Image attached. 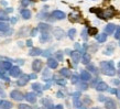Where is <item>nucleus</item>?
Returning a JSON list of instances; mask_svg holds the SVG:
<instances>
[{
  "label": "nucleus",
  "instance_id": "obj_18",
  "mask_svg": "<svg viewBox=\"0 0 120 109\" xmlns=\"http://www.w3.org/2000/svg\"><path fill=\"white\" fill-rule=\"evenodd\" d=\"M31 56H35V55H40V54H42V50L41 49H39V47H33L32 50L30 51V53H29Z\"/></svg>",
  "mask_w": 120,
  "mask_h": 109
},
{
  "label": "nucleus",
  "instance_id": "obj_26",
  "mask_svg": "<svg viewBox=\"0 0 120 109\" xmlns=\"http://www.w3.org/2000/svg\"><path fill=\"white\" fill-rule=\"evenodd\" d=\"M69 20H71L72 22L79 21V20H80V17L78 15H74V13H72V15H69Z\"/></svg>",
  "mask_w": 120,
  "mask_h": 109
},
{
  "label": "nucleus",
  "instance_id": "obj_25",
  "mask_svg": "<svg viewBox=\"0 0 120 109\" xmlns=\"http://www.w3.org/2000/svg\"><path fill=\"white\" fill-rule=\"evenodd\" d=\"M40 40H41V42H46V41H49L50 40V35H49V33L43 32L42 33V35H41V38H40Z\"/></svg>",
  "mask_w": 120,
  "mask_h": 109
},
{
  "label": "nucleus",
  "instance_id": "obj_50",
  "mask_svg": "<svg viewBox=\"0 0 120 109\" xmlns=\"http://www.w3.org/2000/svg\"><path fill=\"white\" fill-rule=\"evenodd\" d=\"M30 78H31V79H34V78H37V75H35V74H31V75H30Z\"/></svg>",
  "mask_w": 120,
  "mask_h": 109
},
{
  "label": "nucleus",
  "instance_id": "obj_56",
  "mask_svg": "<svg viewBox=\"0 0 120 109\" xmlns=\"http://www.w3.org/2000/svg\"><path fill=\"white\" fill-rule=\"evenodd\" d=\"M118 66H120V63H119V64H118Z\"/></svg>",
  "mask_w": 120,
  "mask_h": 109
},
{
  "label": "nucleus",
  "instance_id": "obj_1",
  "mask_svg": "<svg viewBox=\"0 0 120 109\" xmlns=\"http://www.w3.org/2000/svg\"><path fill=\"white\" fill-rule=\"evenodd\" d=\"M100 68H101V72L105 75H108V76H113L116 74V69L113 67L112 62H101L100 63Z\"/></svg>",
  "mask_w": 120,
  "mask_h": 109
},
{
  "label": "nucleus",
  "instance_id": "obj_42",
  "mask_svg": "<svg viewBox=\"0 0 120 109\" xmlns=\"http://www.w3.org/2000/svg\"><path fill=\"white\" fill-rule=\"evenodd\" d=\"M79 96H80V93L79 91H76V93H74L73 94V98H78Z\"/></svg>",
  "mask_w": 120,
  "mask_h": 109
},
{
  "label": "nucleus",
  "instance_id": "obj_45",
  "mask_svg": "<svg viewBox=\"0 0 120 109\" xmlns=\"http://www.w3.org/2000/svg\"><path fill=\"white\" fill-rule=\"evenodd\" d=\"M98 100L99 101H104V100H105V97H104L102 95H100V96L98 97Z\"/></svg>",
  "mask_w": 120,
  "mask_h": 109
},
{
  "label": "nucleus",
  "instance_id": "obj_58",
  "mask_svg": "<svg viewBox=\"0 0 120 109\" xmlns=\"http://www.w3.org/2000/svg\"><path fill=\"white\" fill-rule=\"evenodd\" d=\"M119 45H120V43H119Z\"/></svg>",
  "mask_w": 120,
  "mask_h": 109
},
{
  "label": "nucleus",
  "instance_id": "obj_5",
  "mask_svg": "<svg viewBox=\"0 0 120 109\" xmlns=\"http://www.w3.org/2000/svg\"><path fill=\"white\" fill-rule=\"evenodd\" d=\"M64 31H63L62 29H60V28H55L54 29V36L57 39V40H61V39H63L64 38Z\"/></svg>",
  "mask_w": 120,
  "mask_h": 109
},
{
  "label": "nucleus",
  "instance_id": "obj_57",
  "mask_svg": "<svg viewBox=\"0 0 120 109\" xmlns=\"http://www.w3.org/2000/svg\"><path fill=\"white\" fill-rule=\"evenodd\" d=\"M0 109H4V108H0Z\"/></svg>",
  "mask_w": 120,
  "mask_h": 109
},
{
  "label": "nucleus",
  "instance_id": "obj_30",
  "mask_svg": "<svg viewBox=\"0 0 120 109\" xmlns=\"http://www.w3.org/2000/svg\"><path fill=\"white\" fill-rule=\"evenodd\" d=\"M32 88L34 89V90H37V91H39V93H41V90H42V88H41V85L40 84H33L32 85Z\"/></svg>",
  "mask_w": 120,
  "mask_h": 109
},
{
  "label": "nucleus",
  "instance_id": "obj_35",
  "mask_svg": "<svg viewBox=\"0 0 120 109\" xmlns=\"http://www.w3.org/2000/svg\"><path fill=\"white\" fill-rule=\"evenodd\" d=\"M79 88L82 89V90H86L88 88V85L86 83H82V84H79Z\"/></svg>",
  "mask_w": 120,
  "mask_h": 109
},
{
  "label": "nucleus",
  "instance_id": "obj_13",
  "mask_svg": "<svg viewBox=\"0 0 120 109\" xmlns=\"http://www.w3.org/2000/svg\"><path fill=\"white\" fill-rule=\"evenodd\" d=\"M96 89L99 91H104V90H107L108 89V85L104 82H99L97 85H96Z\"/></svg>",
  "mask_w": 120,
  "mask_h": 109
},
{
  "label": "nucleus",
  "instance_id": "obj_12",
  "mask_svg": "<svg viewBox=\"0 0 120 109\" xmlns=\"http://www.w3.org/2000/svg\"><path fill=\"white\" fill-rule=\"evenodd\" d=\"M80 78H82L84 82H87V80H89L91 78L90 73L87 72V71H82V73H80Z\"/></svg>",
  "mask_w": 120,
  "mask_h": 109
},
{
  "label": "nucleus",
  "instance_id": "obj_46",
  "mask_svg": "<svg viewBox=\"0 0 120 109\" xmlns=\"http://www.w3.org/2000/svg\"><path fill=\"white\" fill-rule=\"evenodd\" d=\"M63 96H64V95H63L62 91H57V97H60V98H62Z\"/></svg>",
  "mask_w": 120,
  "mask_h": 109
},
{
  "label": "nucleus",
  "instance_id": "obj_20",
  "mask_svg": "<svg viewBox=\"0 0 120 109\" xmlns=\"http://www.w3.org/2000/svg\"><path fill=\"white\" fill-rule=\"evenodd\" d=\"M21 15L23 17V19H30L31 18V11L28 9H24L21 11Z\"/></svg>",
  "mask_w": 120,
  "mask_h": 109
},
{
  "label": "nucleus",
  "instance_id": "obj_48",
  "mask_svg": "<svg viewBox=\"0 0 120 109\" xmlns=\"http://www.w3.org/2000/svg\"><path fill=\"white\" fill-rule=\"evenodd\" d=\"M42 55H43V56H49V55H50V52H49V51H45L44 53H42Z\"/></svg>",
  "mask_w": 120,
  "mask_h": 109
},
{
  "label": "nucleus",
  "instance_id": "obj_14",
  "mask_svg": "<svg viewBox=\"0 0 120 109\" xmlns=\"http://www.w3.org/2000/svg\"><path fill=\"white\" fill-rule=\"evenodd\" d=\"M115 15V10L112 9V7H110L109 9H107L106 11H104V19L106 18H111Z\"/></svg>",
  "mask_w": 120,
  "mask_h": 109
},
{
  "label": "nucleus",
  "instance_id": "obj_3",
  "mask_svg": "<svg viewBox=\"0 0 120 109\" xmlns=\"http://www.w3.org/2000/svg\"><path fill=\"white\" fill-rule=\"evenodd\" d=\"M10 97L12 99H15V100H18V101L24 98V96L22 95V93H20L19 90H12L10 93Z\"/></svg>",
  "mask_w": 120,
  "mask_h": 109
},
{
  "label": "nucleus",
  "instance_id": "obj_37",
  "mask_svg": "<svg viewBox=\"0 0 120 109\" xmlns=\"http://www.w3.org/2000/svg\"><path fill=\"white\" fill-rule=\"evenodd\" d=\"M88 69L90 71V72H93V73H96L97 71H96V67H95L94 65H88Z\"/></svg>",
  "mask_w": 120,
  "mask_h": 109
},
{
  "label": "nucleus",
  "instance_id": "obj_22",
  "mask_svg": "<svg viewBox=\"0 0 120 109\" xmlns=\"http://www.w3.org/2000/svg\"><path fill=\"white\" fill-rule=\"evenodd\" d=\"M90 61V55L88 54V53H84L83 54V58H82V62L83 64H88Z\"/></svg>",
  "mask_w": 120,
  "mask_h": 109
},
{
  "label": "nucleus",
  "instance_id": "obj_53",
  "mask_svg": "<svg viewBox=\"0 0 120 109\" xmlns=\"http://www.w3.org/2000/svg\"><path fill=\"white\" fill-rule=\"evenodd\" d=\"M15 22H17V19H15V18L11 19V23H15Z\"/></svg>",
  "mask_w": 120,
  "mask_h": 109
},
{
  "label": "nucleus",
  "instance_id": "obj_47",
  "mask_svg": "<svg viewBox=\"0 0 120 109\" xmlns=\"http://www.w3.org/2000/svg\"><path fill=\"white\" fill-rule=\"evenodd\" d=\"M54 109H63V105H57V106H55Z\"/></svg>",
  "mask_w": 120,
  "mask_h": 109
},
{
  "label": "nucleus",
  "instance_id": "obj_55",
  "mask_svg": "<svg viewBox=\"0 0 120 109\" xmlns=\"http://www.w3.org/2000/svg\"><path fill=\"white\" fill-rule=\"evenodd\" d=\"M93 109H99V108H93Z\"/></svg>",
  "mask_w": 120,
  "mask_h": 109
},
{
  "label": "nucleus",
  "instance_id": "obj_21",
  "mask_svg": "<svg viewBox=\"0 0 120 109\" xmlns=\"http://www.w3.org/2000/svg\"><path fill=\"white\" fill-rule=\"evenodd\" d=\"M39 29L42 30L43 32H46V31H49V30L51 29V26H49L46 23H40L39 24Z\"/></svg>",
  "mask_w": 120,
  "mask_h": 109
},
{
  "label": "nucleus",
  "instance_id": "obj_41",
  "mask_svg": "<svg viewBox=\"0 0 120 109\" xmlns=\"http://www.w3.org/2000/svg\"><path fill=\"white\" fill-rule=\"evenodd\" d=\"M56 83L60 84V85H63V86H64V85L66 84V82H65L64 79H57V80H56Z\"/></svg>",
  "mask_w": 120,
  "mask_h": 109
},
{
  "label": "nucleus",
  "instance_id": "obj_29",
  "mask_svg": "<svg viewBox=\"0 0 120 109\" xmlns=\"http://www.w3.org/2000/svg\"><path fill=\"white\" fill-rule=\"evenodd\" d=\"M75 34H76V30L75 29H71L68 31V36H69V39H72L73 40L74 38H75Z\"/></svg>",
  "mask_w": 120,
  "mask_h": 109
},
{
  "label": "nucleus",
  "instance_id": "obj_24",
  "mask_svg": "<svg viewBox=\"0 0 120 109\" xmlns=\"http://www.w3.org/2000/svg\"><path fill=\"white\" fill-rule=\"evenodd\" d=\"M2 66V69H9L10 71L11 67H12V65H11L10 62H7V61H4V62H2L1 64H0V67Z\"/></svg>",
  "mask_w": 120,
  "mask_h": 109
},
{
  "label": "nucleus",
  "instance_id": "obj_2",
  "mask_svg": "<svg viewBox=\"0 0 120 109\" xmlns=\"http://www.w3.org/2000/svg\"><path fill=\"white\" fill-rule=\"evenodd\" d=\"M29 79H31V78H30V75L22 74L21 77H20L18 79V82H17V84H18L19 86H24V85H26V83L29 82Z\"/></svg>",
  "mask_w": 120,
  "mask_h": 109
},
{
  "label": "nucleus",
  "instance_id": "obj_44",
  "mask_svg": "<svg viewBox=\"0 0 120 109\" xmlns=\"http://www.w3.org/2000/svg\"><path fill=\"white\" fill-rule=\"evenodd\" d=\"M116 95H117V97H118V99H120V88H118L116 90Z\"/></svg>",
  "mask_w": 120,
  "mask_h": 109
},
{
  "label": "nucleus",
  "instance_id": "obj_19",
  "mask_svg": "<svg viewBox=\"0 0 120 109\" xmlns=\"http://www.w3.org/2000/svg\"><path fill=\"white\" fill-rule=\"evenodd\" d=\"M60 73H61L64 77H66V78H68V77L72 76V73H71V71H69V69H67V68H62Z\"/></svg>",
  "mask_w": 120,
  "mask_h": 109
},
{
  "label": "nucleus",
  "instance_id": "obj_6",
  "mask_svg": "<svg viewBox=\"0 0 120 109\" xmlns=\"http://www.w3.org/2000/svg\"><path fill=\"white\" fill-rule=\"evenodd\" d=\"M21 74V69L19 66H13V67H11L10 69V75L13 77H18L19 75Z\"/></svg>",
  "mask_w": 120,
  "mask_h": 109
},
{
  "label": "nucleus",
  "instance_id": "obj_10",
  "mask_svg": "<svg viewBox=\"0 0 120 109\" xmlns=\"http://www.w3.org/2000/svg\"><path fill=\"white\" fill-rule=\"evenodd\" d=\"M24 98L29 102H35L37 101V95L34 94V93H28V94L24 96Z\"/></svg>",
  "mask_w": 120,
  "mask_h": 109
},
{
  "label": "nucleus",
  "instance_id": "obj_27",
  "mask_svg": "<svg viewBox=\"0 0 120 109\" xmlns=\"http://www.w3.org/2000/svg\"><path fill=\"white\" fill-rule=\"evenodd\" d=\"M88 34L89 35H96V34H98V30L96 28H89L88 29Z\"/></svg>",
  "mask_w": 120,
  "mask_h": 109
},
{
  "label": "nucleus",
  "instance_id": "obj_52",
  "mask_svg": "<svg viewBox=\"0 0 120 109\" xmlns=\"http://www.w3.org/2000/svg\"><path fill=\"white\" fill-rule=\"evenodd\" d=\"M113 84H116V85H119V84H120V80L115 79V80H113Z\"/></svg>",
  "mask_w": 120,
  "mask_h": 109
},
{
  "label": "nucleus",
  "instance_id": "obj_9",
  "mask_svg": "<svg viewBox=\"0 0 120 109\" xmlns=\"http://www.w3.org/2000/svg\"><path fill=\"white\" fill-rule=\"evenodd\" d=\"M71 56H72V61H73L75 64H77V63L80 61V53H78L77 51L72 52V53H71Z\"/></svg>",
  "mask_w": 120,
  "mask_h": 109
},
{
  "label": "nucleus",
  "instance_id": "obj_40",
  "mask_svg": "<svg viewBox=\"0 0 120 109\" xmlns=\"http://www.w3.org/2000/svg\"><path fill=\"white\" fill-rule=\"evenodd\" d=\"M43 76H44V79H46V76L47 77L50 76V71H49V69H46V71L43 73Z\"/></svg>",
  "mask_w": 120,
  "mask_h": 109
},
{
  "label": "nucleus",
  "instance_id": "obj_16",
  "mask_svg": "<svg viewBox=\"0 0 120 109\" xmlns=\"http://www.w3.org/2000/svg\"><path fill=\"white\" fill-rule=\"evenodd\" d=\"M0 105H1V108H4V109L12 108V104H11L10 101H7V100H1V101H0Z\"/></svg>",
  "mask_w": 120,
  "mask_h": 109
},
{
  "label": "nucleus",
  "instance_id": "obj_23",
  "mask_svg": "<svg viewBox=\"0 0 120 109\" xmlns=\"http://www.w3.org/2000/svg\"><path fill=\"white\" fill-rule=\"evenodd\" d=\"M8 29H9V24L6 23V22L0 21V31L1 32H6V31H8Z\"/></svg>",
  "mask_w": 120,
  "mask_h": 109
},
{
  "label": "nucleus",
  "instance_id": "obj_38",
  "mask_svg": "<svg viewBox=\"0 0 120 109\" xmlns=\"http://www.w3.org/2000/svg\"><path fill=\"white\" fill-rule=\"evenodd\" d=\"M77 82H78V77H77L76 75H73V76H72V83H73V84H76Z\"/></svg>",
  "mask_w": 120,
  "mask_h": 109
},
{
  "label": "nucleus",
  "instance_id": "obj_43",
  "mask_svg": "<svg viewBox=\"0 0 120 109\" xmlns=\"http://www.w3.org/2000/svg\"><path fill=\"white\" fill-rule=\"evenodd\" d=\"M30 4V0H22V4L23 6H28Z\"/></svg>",
  "mask_w": 120,
  "mask_h": 109
},
{
  "label": "nucleus",
  "instance_id": "obj_49",
  "mask_svg": "<svg viewBox=\"0 0 120 109\" xmlns=\"http://www.w3.org/2000/svg\"><path fill=\"white\" fill-rule=\"evenodd\" d=\"M26 45H28V46H32V41H31V40H28V42H26Z\"/></svg>",
  "mask_w": 120,
  "mask_h": 109
},
{
  "label": "nucleus",
  "instance_id": "obj_36",
  "mask_svg": "<svg viewBox=\"0 0 120 109\" xmlns=\"http://www.w3.org/2000/svg\"><path fill=\"white\" fill-rule=\"evenodd\" d=\"M115 38H116V39H120V26H119V28H117L116 34H115Z\"/></svg>",
  "mask_w": 120,
  "mask_h": 109
},
{
  "label": "nucleus",
  "instance_id": "obj_51",
  "mask_svg": "<svg viewBox=\"0 0 120 109\" xmlns=\"http://www.w3.org/2000/svg\"><path fill=\"white\" fill-rule=\"evenodd\" d=\"M85 101L87 102V104H90V102H91V100H90V99H89V98H88V97H85Z\"/></svg>",
  "mask_w": 120,
  "mask_h": 109
},
{
  "label": "nucleus",
  "instance_id": "obj_32",
  "mask_svg": "<svg viewBox=\"0 0 120 109\" xmlns=\"http://www.w3.org/2000/svg\"><path fill=\"white\" fill-rule=\"evenodd\" d=\"M80 105H82V102L78 100V98H74V106H75L76 108H79Z\"/></svg>",
  "mask_w": 120,
  "mask_h": 109
},
{
  "label": "nucleus",
  "instance_id": "obj_39",
  "mask_svg": "<svg viewBox=\"0 0 120 109\" xmlns=\"http://www.w3.org/2000/svg\"><path fill=\"white\" fill-rule=\"evenodd\" d=\"M37 34H38V29H32L31 33H30V35H31V36H35Z\"/></svg>",
  "mask_w": 120,
  "mask_h": 109
},
{
  "label": "nucleus",
  "instance_id": "obj_33",
  "mask_svg": "<svg viewBox=\"0 0 120 109\" xmlns=\"http://www.w3.org/2000/svg\"><path fill=\"white\" fill-rule=\"evenodd\" d=\"M18 108L19 109H32L29 105H26V104H21V105H19Z\"/></svg>",
  "mask_w": 120,
  "mask_h": 109
},
{
  "label": "nucleus",
  "instance_id": "obj_28",
  "mask_svg": "<svg viewBox=\"0 0 120 109\" xmlns=\"http://www.w3.org/2000/svg\"><path fill=\"white\" fill-rule=\"evenodd\" d=\"M9 19V17L7 15V13L6 12H0V21H6V20H8Z\"/></svg>",
  "mask_w": 120,
  "mask_h": 109
},
{
  "label": "nucleus",
  "instance_id": "obj_4",
  "mask_svg": "<svg viewBox=\"0 0 120 109\" xmlns=\"http://www.w3.org/2000/svg\"><path fill=\"white\" fill-rule=\"evenodd\" d=\"M42 66H43V63H42V61H40V60H35V61H33L32 63V69L34 71V72H40L41 69H42Z\"/></svg>",
  "mask_w": 120,
  "mask_h": 109
},
{
  "label": "nucleus",
  "instance_id": "obj_34",
  "mask_svg": "<svg viewBox=\"0 0 120 109\" xmlns=\"http://www.w3.org/2000/svg\"><path fill=\"white\" fill-rule=\"evenodd\" d=\"M87 33H88V31H87L86 29H84V30H83V32H82V38H83L84 40H87V38H88Z\"/></svg>",
  "mask_w": 120,
  "mask_h": 109
},
{
  "label": "nucleus",
  "instance_id": "obj_15",
  "mask_svg": "<svg viewBox=\"0 0 120 109\" xmlns=\"http://www.w3.org/2000/svg\"><path fill=\"white\" fill-rule=\"evenodd\" d=\"M115 30H116V26L112 24V23H109V24H107V26L105 28V32L107 33V34H111Z\"/></svg>",
  "mask_w": 120,
  "mask_h": 109
},
{
  "label": "nucleus",
  "instance_id": "obj_7",
  "mask_svg": "<svg viewBox=\"0 0 120 109\" xmlns=\"http://www.w3.org/2000/svg\"><path fill=\"white\" fill-rule=\"evenodd\" d=\"M105 107L106 109H116L117 105H116V102L113 101L112 99H107L105 101Z\"/></svg>",
  "mask_w": 120,
  "mask_h": 109
},
{
  "label": "nucleus",
  "instance_id": "obj_54",
  "mask_svg": "<svg viewBox=\"0 0 120 109\" xmlns=\"http://www.w3.org/2000/svg\"><path fill=\"white\" fill-rule=\"evenodd\" d=\"M118 75H119V76H120V69H119V71H118Z\"/></svg>",
  "mask_w": 120,
  "mask_h": 109
},
{
  "label": "nucleus",
  "instance_id": "obj_11",
  "mask_svg": "<svg viewBox=\"0 0 120 109\" xmlns=\"http://www.w3.org/2000/svg\"><path fill=\"white\" fill-rule=\"evenodd\" d=\"M47 66H49L50 68H56L58 66L57 60H55V58H49V60H47Z\"/></svg>",
  "mask_w": 120,
  "mask_h": 109
},
{
  "label": "nucleus",
  "instance_id": "obj_17",
  "mask_svg": "<svg viewBox=\"0 0 120 109\" xmlns=\"http://www.w3.org/2000/svg\"><path fill=\"white\" fill-rule=\"evenodd\" d=\"M96 40L98 41L99 43H102V42H105L107 40V33H100L98 35L96 36Z\"/></svg>",
  "mask_w": 120,
  "mask_h": 109
},
{
  "label": "nucleus",
  "instance_id": "obj_31",
  "mask_svg": "<svg viewBox=\"0 0 120 109\" xmlns=\"http://www.w3.org/2000/svg\"><path fill=\"white\" fill-rule=\"evenodd\" d=\"M55 57L57 61H63V53L62 52H56L55 53Z\"/></svg>",
  "mask_w": 120,
  "mask_h": 109
},
{
  "label": "nucleus",
  "instance_id": "obj_8",
  "mask_svg": "<svg viewBox=\"0 0 120 109\" xmlns=\"http://www.w3.org/2000/svg\"><path fill=\"white\" fill-rule=\"evenodd\" d=\"M52 15H53V17H54L55 19H57V20H62V19L65 18V13H64L63 11H60V10H55V11H53Z\"/></svg>",
  "mask_w": 120,
  "mask_h": 109
}]
</instances>
